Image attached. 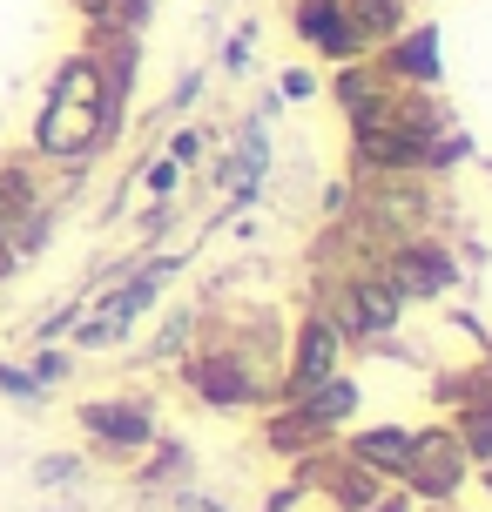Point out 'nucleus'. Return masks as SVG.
Instances as JSON below:
<instances>
[{
    "mask_svg": "<svg viewBox=\"0 0 492 512\" xmlns=\"http://www.w3.org/2000/svg\"><path fill=\"white\" fill-rule=\"evenodd\" d=\"M102 122H108V81L95 68V54H75L61 81H54V102L41 115V149L48 155H81L102 142Z\"/></svg>",
    "mask_w": 492,
    "mask_h": 512,
    "instance_id": "1",
    "label": "nucleus"
},
{
    "mask_svg": "<svg viewBox=\"0 0 492 512\" xmlns=\"http://www.w3.org/2000/svg\"><path fill=\"white\" fill-rule=\"evenodd\" d=\"M297 34L324 54H358V34H351L344 0H297Z\"/></svg>",
    "mask_w": 492,
    "mask_h": 512,
    "instance_id": "2",
    "label": "nucleus"
},
{
    "mask_svg": "<svg viewBox=\"0 0 492 512\" xmlns=\"http://www.w3.org/2000/svg\"><path fill=\"white\" fill-rule=\"evenodd\" d=\"M263 169H270V135H263V128H243L236 149H230V162H223V196H230V203H250L257 182H263Z\"/></svg>",
    "mask_w": 492,
    "mask_h": 512,
    "instance_id": "3",
    "label": "nucleus"
},
{
    "mask_svg": "<svg viewBox=\"0 0 492 512\" xmlns=\"http://www.w3.org/2000/svg\"><path fill=\"white\" fill-rule=\"evenodd\" d=\"M391 75H412V81H439V27H412L405 41H391Z\"/></svg>",
    "mask_w": 492,
    "mask_h": 512,
    "instance_id": "4",
    "label": "nucleus"
},
{
    "mask_svg": "<svg viewBox=\"0 0 492 512\" xmlns=\"http://www.w3.org/2000/svg\"><path fill=\"white\" fill-rule=\"evenodd\" d=\"M331 324H311V331H304V358H297V384H311V378H324V371H331Z\"/></svg>",
    "mask_w": 492,
    "mask_h": 512,
    "instance_id": "5",
    "label": "nucleus"
},
{
    "mask_svg": "<svg viewBox=\"0 0 492 512\" xmlns=\"http://www.w3.org/2000/svg\"><path fill=\"white\" fill-rule=\"evenodd\" d=\"M358 452H364L371 465H412V438H405V432H371Z\"/></svg>",
    "mask_w": 492,
    "mask_h": 512,
    "instance_id": "6",
    "label": "nucleus"
},
{
    "mask_svg": "<svg viewBox=\"0 0 492 512\" xmlns=\"http://www.w3.org/2000/svg\"><path fill=\"white\" fill-rule=\"evenodd\" d=\"M391 310H398V297H391V290H358V304H351V324H364V331H371V324H385Z\"/></svg>",
    "mask_w": 492,
    "mask_h": 512,
    "instance_id": "7",
    "label": "nucleus"
},
{
    "mask_svg": "<svg viewBox=\"0 0 492 512\" xmlns=\"http://www.w3.org/2000/svg\"><path fill=\"white\" fill-rule=\"evenodd\" d=\"M351 405H358V391H351V384L337 378L331 391H317V405H311V418H344V411H351Z\"/></svg>",
    "mask_w": 492,
    "mask_h": 512,
    "instance_id": "8",
    "label": "nucleus"
},
{
    "mask_svg": "<svg viewBox=\"0 0 492 512\" xmlns=\"http://www.w3.org/2000/svg\"><path fill=\"white\" fill-rule=\"evenodd\" d=\"M0 384H7L14 398H34V391H41V378H27V371H14V364H0Z\"/></svg>",
    "mask_w": 492,
    "mask_h": 512,
    "instance_id": "9",
    "label": "nucleus"
},
{
    "mask_svg": "<svg viewBox=\"0 0 492 512\" xmlns=\"http://www.w3.org/2000/svg\"><path fill=\"white\" fill-rule=\"evenodd\" d=\"M149 189H156V196H169V189H176V162H162L156 176H149Z\"/></svg>",
    "mask_w": 492,
    "mask_h": 512,
    "instance_id": "10",
    "label": "nucleus"
}]
</instances>
